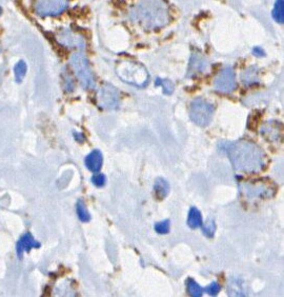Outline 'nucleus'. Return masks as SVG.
Returning <instances> with one entry per match:
<instances>
[{
	"mask_svg": "<svg viewBox=\"0 0 284 297\" xmlns=\"http://www.w3.org/2000/svg\"><path fill=\"white\" fill-rule=\"evenodd\" d=\"M253 54L255 55V56H257V57H262V56H264V51L261 49V48H254L253 49Z\"/></svg>",
	"mask_w": 284,
	"mask_h": 297,
	"instance_id": "obj_27",
	"label": "nucleus"
},
{
	"mask_svg": "<svg viewBox=\"0 0 284 297\" xmlns=\"http://www.w3.org/2000/svg\"><path fill=\"white\" fill-rule=\"evenodd\" d=\"M215 89L220 93H231L236 87V76L235 72L231 67L223 69L215 78L214 81Z\"/></svg>",
	"mask_w": 284,
	"mask_h": 297,
	"instance_id": "obj_8",
	"label": "nucleus"
},
{
	"mask_svg": "<svg viewBox=\"0 0 284 297\" xmlns=\"http://www.w3.org/2000/svg\"><path fill=\"white\" fill-rule=\"evenodd\" d=\"M131 18L145 30L165 27L169 21V10L164 0H139L131 11Z\"/></svg>",
	"mask_w": 284,
	"mask_h": 297,
	"instance_id": "obj_2",
	"label": "nucleus"
},
{
	"mask_svg": "<svg viewBox=\"0 0 284 297\" xmlns=\"http://www.w3.org/2000/svg\"><path fill=\"white\" fill-rule=\"evenodd\" d=\"M169 225L168 219L159 222L155 225V231L158 234H167L169 232Z\"/></svg>",
	"mask_w": 284,
	"mask_h": 297,
	"instance_id": "obj_24",
	"label": "nucleus"
},
{
	"mask_svg": "<svg viewBox=\"0 0 284 297\" xmlns=\"http://www.w3.org/2000/svg\"><path fill=\"white\" fill-rule=\"evenodd\" d=\"M203 291H206L211 296H216V295H217L219 293V291H220V285H219L218 282L213 281L211 284L208 285L207 288H204Z\"/></svg>",
	"mask_w": 284,
	"mask_h": 297,
	"instance_id": "obj_25",
	"label": "nucleus"
},
{
	"mask_svg": "<svg viewBox=\"0 0 284 297\" xmlns=\"http://www.w3.org/2000/svg\"><path fill=\"white\" fill-rule=\"evenodd\" d=\"M208 67H209V62L201 53H193L191 56L188 71L186 76L187 77L196 76L198 73H202L206 71Z\"/></svg>",
	"mask_w": 284,
	"mask_h": 297,
	"instance_id": "obj_10",
	"label": "nucleus"
},
{
	"mask_svg": "<svg viewBox=\"0 0 284 297\" xmlns=\"http://www.w3.org/2000/svg\"><path fill=\"white\" fill-rule=\"evenodd\" d=\"M186 288H187L188 294L193 297H201L203 294V289L194 279L192 278H188L186 280Z\"/></svg>",
	"mask_w": 284,
	"mask_h": 297,
	"instance_id": "obj_19",
	"label": "nucleus"
},
{
	"mask_svg": "<svg viewBox=\"0 0 284 297\" xmlns=\"http://www.w3.org/2000/svg\"><path fill=\"white\" fill-rule=\"evenodd\" d=\"M116 73L122 81L135 86L143 87L149 83V73L139 62L121 60L116 65Z\"/></svg>",
	"mask_w": 284,
	"mask_h": 297,
	"instance_id": "obj_3",
	"label": "nucleus"
},
{
	"mask_svg": "<svg viewBox=\"0 0 284 297\" xmlns=\"http://www.w3.org/2000/svg\"><path fill=\"white\" fill-rule=\"evenodd\" d=\"M69 6V0H37L35 4L36 13L41 17L56 16Z\"/></svg>",
	"mask_w": 284,
	"mask_h": 297,
	"instance_id": "obj_7",
	"label": "nucleus"
},
{
	"mask_svg": "<svg viewBox=\"0 0 284 297\" xmlns=\"http://www.w3.org/2000/svg\"><path fill=\"white\" fill-rule=\"evenodd\" d=\"M201 225H202V216L200 211L195 207L191 208L188 216H187V226L191 229H197L201 227Z\"/></svg>",
	"mask_w": 284,
	"mask_h": 297,
	"instance_id": "obj_15",
	"label": "nucleus"
},
{
	"mask_svg": "<svg viewBox=\"0 0 284 297\" xmlns=\"http://www.w3.org/2000/svg\"><path fill=\"white\" fill-rule=\"evenodd\" d=\"M76 210H77V215L83 223H87L90 221V214L88 213L87 209L85 208V205L83 204L82 201H78L76 205Z\"/></svg>",
	"mask_w": 284,
	"mask_h": 297,
	"instance_id": "obj_20",
	"label": "nucleus"
},
{
	"mask_svg": "<svg viewBox=\"0 0 284 297\" xmlns=\"http://www.w3.org/2000/svg\"><path fill=\"white\" fill-rule=\"evenodd\" d=\"M157 86L158 85H161L163 87V92L166 95H170L174 92V84L173 82L168 80V79H161V78H157L156 79V83Z\"/></svg>",
	"mask_w": 284,
	"mask_h": 297,
	"instance_id": "obj_22",
	"label": "nucleus"
},
{
	"mask_svg": "<svg viewBox=\"0 0 284 297\" xmlns=\"http://www.w3.org/2000/svg\"><path fill=\"white\" fill-rule=\"evenodd\" d=\"M272 17L279 24L284 21V3L283 0H276L274 9H272Z\"/></svg>",
	"mask_w": 284,
	"mask_h": 297,
	"instance_id": "obj_18",
	"label": "nucleus"
},
{
	"mask_svg": "<svg viewBox=\"0 0 284 297\" xmlns=\"http://www.w3.org/2000/svg\"><path fill=\"white\" fill-rule=\"evenodd\" d=\"M154 191L159 200H163L169 193V184L163 178H157L154 183Z\"/></svg>",
	"mask_w": 284,
	"mask_h": 297,
	"instance_id": "obj_14",
	"label": "nucleus"
},
{
	"mask_svg": "<svg viewBox=\"0 0 284 297\" xmlns=\"http://www.w3.org/2000/svg\"><path fill=\"white\" fill-rule=\"evenodd\" d=\"M119 91L115 86L105 83L98 91V105L105 110H115L119 107Z\"/></svg>",
	"mask_w": 284,
	"mask_h": 297,
	"instance_id": "obj_6",
	"label": "nucleus"
},
{
	"mask_svg": "<svg viewBox=\"0 0 284 297\" xmlns=\"http://www.w3.org/2000/svg\"><path fill=\"white\" fill-rule=\"evenodd\" d=\"M85 166L90 172H99L102 163H104V157H102V153L99 150H94L90 152L88 155L85 157Z\"/></svg>",
	"mask_w": 284,
	"mask_h": 297,
	"instance_id": "obj_11",
	"label": "nucleus"
},
{
	"mask_svg": "<svg viewBox=\"0 0 284 297\" xmlns=\"http://www.w3.org/2000/svg\"><path fill=\"white\" fill-rule=\"evenodd\" d=\"M74 135H75V139L77 140V141H79V142H83L84 141V136L82 135V134H80V133H74Z\"/></svg>",
	"mask_w": 284,
	"mask_h": 297,
	"instance_id": "obj_28",
	"label": "nucleus"
},
{
	"mask_svg": "<svg viewBox=\"0 0 284 297\" xmlns=\"http://www.w3.org/2000/svg\"><path fill=\"white\" fill-rule=\"evenodd\" d=\"M14 72H15V77H16L17 82H20L22 79H24V77L26 76V73H27V64L24 61H19L15 65Z\"/></svg>",
	"mask_w": 284,
	"mask_h": 297,
	"instance_id": "obj_23",
	"label": "nucleus"
},
{
	"mask_svg": "<svg viewBox=\"0 0 284 297\" xmlns=\"http://www.w3.org/2000/svg\"><path fill=\"white\" fill-rule=\"evenodd\" d=\"M214 115V107L206 99L196 98L190 107V117L199 127H207L211 124Z\"/></svg>",
	"mask_w": 284,
	"mask_h": 297,
	"instance_id": "obj_5",
	"label": "nucleus"
},
{
	"mask_svg": "<svg viewBox=\"0 0 284 297\" xmlns=\"http://www.w3.org/2000/svg\"><path fill=\"white\" fill-rule=\"evenodd\" d=\"M201 226H202V233L204 235L209 238L214 237L215 232H216V225H215L214 219L209 218L208 221L206 223H203V225H201Z\"/></svg>",
	"mask_w": 284,
	"mask_h": 297,
	"instance_id": "obj_21",
	"label": "nucleus"
},
{
	"mask_svg": "<svg viewBox=\"0 0 284 297\" xmlns=\"http://www.w3.org/2000/svg\"><path fill=\"white\" fill-rule=\"evenodd\" d=\"M232 291H235V293H233L232 296H245L246 292L244 289V284L241 280H233L231 281L230 285L227 287V293H231Z\"/></svg>",
	"mask_w": 284,
	"mask_h": 297,
	"instance_id": "obj_16",
	"label": "nucleus"
},
{
	"mask_svg": "<svg viewBox=\"0 0 284 297\" xmlns=\"http://www.w3.org/2000/svg\"><path fill=\"white\" fill-rule=\"evenodd\" d=\"M242 81L245 84H253L255 82L258 81V71L255 67H251L248 68L247 70H245L242 73Z\"/></svg>",
	"mask_w": 284,
	"mask_h": 297,
	"instance_id": "obj_17",
	"label": "nucleus"
},
{
	"mask_svg": "<svg viewBox=\"0 0 284 297\" xmlns=\"http://www.w3.org/2000/svg\"><path fill=\"white\" fill-rule=\"evenodd\" d=\"M0 14H2V8H0Z\"/></svg>",
	"mask_w": 284,
	"mask_h": 297,
	"instance_id": "obj_29",
	"label": "nucleus"
},
{
	"mask_svg": "<svg viewBox=\"0 0 284 297\" xmlns=\"http://www.w3.org/2000/svg\"><path fill=\"white\" fill-rule=\"evenodd\" d=\"M233 167L242 172L257 173L264 166V154L261 149L251 141L239 140L225 146Z\"/></svg>",
	"mask_w": 284,
	"mask_h": 297,
	"instance_id": "obj_1",
	"label": "nucleus"
},
{
	"mask_svg": "<svg viewBox=\"0 0 284 297\" xmlns=\"http://www.w3.org/2000/svg\"><path fill=\"white\" fill-rule=\"evenodd\" d=\"M40 244L38 241L33 238V236L30 233L25 234L20 238L17 244V254L19 257L22 256L25 251H30L32 248H39Z\"/></svg>",
	"mask_w": 284,
	"mask_h": 297,
	"instance_id": "obj_13",
	"label": "nucleus"
},
{
	"mask_svg": "<svg viewBox=\"0 0 284 297\" xmlns=\"http://www.w3.org/2000/svg\"><path fill=\"white\" fill-rule=\"evenodd\" d=\"M57 40H58V42L61 43L63 47L69 49L83 50L85 47L83 38L79 34H77V33H74L69 30H63L60 33H58Z\"/></svg>",
	"mask_w": 284,
	"mask_h": 297,
	"instance_id": "obj_9",
	"label": "nucleus"
},
{
	"mask_svg": "<svg viewBox=\"0 0 284 297\" xmlns=\"http://www.w3.org/2000/svg\"><path fill=\"white\" fill-rule=\"evenodd\" d=\"M261 134L264 135L266 139L270 141L279 140V137L281 134V125L275 122V120L268 122L262 127V129H261Z\"/></svg>",
	"mask_w": 284,
	"mask_h": 297,
	"instance_id": "obj_12",
	"label": "nucleus"
},
{
	"mask_svg": "<svg viewBox=\"0 0 284 297\" xmlns=\"http://www.w3.org/2000/svg\"><path fill=\"white\" fill-rule=\"evenodd\" d=\"M106 181H107V178H106V176L104 175V174H96V175H94L93 177H92V182H93V184H95L96 186H104L105 184H106Z\"/></svg>",
	"mask_w": 284,
	"mask_h": 297,
	"instance_id": "obj_26",
	"label": "nucleus"
},
{
	"mask_svg": "<svg viewBox=\"0 0 284 297\" xmlns=\"http://www.w3.org/2000/svg\"><path fill=\"white\" fill-rule=\"evenodd\" d=\"M71 65L81 85L85 87V89H93L95 86L94 75L84 55L81 53H76L72 55Z\"/></svg>",
	"mask_w": 284,
	"mask_h": 297,
	"instance_id": "obj_4",
	"label": "nucleus"
}]
</instances>
